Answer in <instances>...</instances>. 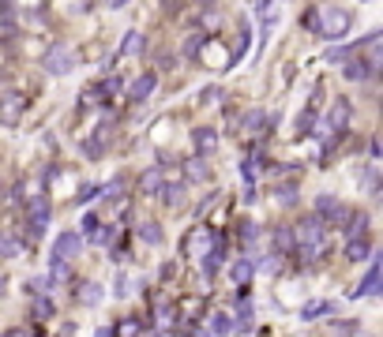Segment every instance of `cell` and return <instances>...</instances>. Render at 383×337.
Segmentation results:
<instances>
[{"mask_svg":"<svg viewBox=\"0 0 383 337\" xmlns=\"http://www.w3.org/2000/svg\"><path fill=\"white\" fill-rule=\"evenodd\" d=\"M79 251H83V236H79V232H60V236L53 240V255H49V281L68 277V266Z\"/></svg>","mask_w":383,"mask_h":337,"instance_id":"1","label":"cell"},{"mask_svg":"<svg viewBox=\"0 0 383 337\" xmlns=\"http://www.w3.org/2000/svg\"><path fill=\"white\" fill-rule=\"evenodd\" d=\"M349 12L346 8H323V12H316V34L331 38V42H338V38L349 34Z\"/></svg>","mask_w":383,"mask_h":337,"instance_id":"2","label":"cell"},{"mask_svg":"<svg viewBox=\"0 0 383 337\" xmlns=\"http://www.w3.org/2000/svg\"><path fill=\"white\" fill-rule=\"evenodd\" d=\"M290 232H293V247H297V244H323V240H327V225L319 221L316 214H305Z\"/></svg>","mask_w":383,"mask_h":337,"instance_id":"3","label":"cell"},{"mask_svg":"<svg viewBox=\"0 0 383 337\" xmlns=\"http://www.w3.org/2000/svg\"><path fill=\"white\" fill-rule=\"evenodd\" d=\"M349 116H353V109H349V101L346 98H338L331 105V112H327V124H323V132L331 135V139H338V135H346V127H349Z\"/></svg>","mask_w":383,"mask_h":337,"instance_id":"4","label":"cell"},{"mask_svg":"<svg viewBox=\"0 0 383 337\" xmlns=\"http://www.w3.org/2000/svg\"><path fill=\"white\" fill-rule=\"evenodd\" d=\"M316 218L323 221V225H342L349 218V206H342L334 195H319L316 199Z\"/></svg>","mask_w":383,"mask_h":337,"instance_id":"5","label":"cell"},{"mask_svg":"<svg viewBox=\"0 0 383 337\" xmlns=\"http://www.w3.org/2000/svg\"><path fill=\"white\" fill-rule=\"evenodd\" d=\"M71 68H76V53H71L68 45H53V49L45 53V71H49V75H68Z\"/></svg>","mask_w":383,"mask_h":337,"instance_id":"6","label":"cell"},{"mask_svg":"<svg viewBox=\"0 0 383 337\" xmlns=\"http://www.w3.org/2000/svg\"><path fill=\"white\" fill-rule=\"evenodd\" d=\"M23 218H27V236H30V240H42L45 225H49V210H45L42 199H34V203L23 210Z\"/></svg>","mask_w":383,"mask_h":337,"instance_id":"7","label":"cell"},{"mask_svg":"<svg viewBox=\"0 0 383 337\" xmlns=\"http://www.w3.org/2000/svg\"><path fill=\"white\" fill-rule=\"evenodd\" d=\"M181 173H185V184H207L211 180V165L203 162V154H196V158H188L185 165H181Z\"/></svg>","mask_w":383,"mask_h":337,"instance_id":"8","label":"cell"},{"mask_svg":"<svg viewBox=\"0 0 383 337\" xmlns=\"http://www.w3.org/2000/svg\"><path fill=\"white\" fill-rule=\"evenodd\" d=\"M211 247H214V232L211 229H196L188 236V244H185V255H192V259H203Z\"/></svg>","mask_w":383,"mask_h":337,"instance_id":"9","label":"cell"},{"mask_svg":"<svg viewBox=\"0 0 383 337\" xmlns=\"http://www.w3.org/2000/svg\"><path fill=\"white\" fill-rule=\"evenodd\" d=\"M380 274H383V259H380V255H372V270L364 274L361 285L353 288L357 300H361V296H376V292H380Z\"/></svg>","mask_w":383,"mask_h":337,"instance_id":"10","label":"cell"},{"mask_svg":"<svg viewBox=\"0 0 383 337\" xmlns=\"http://www.w3.org/2000/svg\"><path fill=\"white\" fill-rule=\"evenodd\" d=\"M154 86H158V71H143V75L132 79V90H128V98H132V101H147L150 94H154Z\"/></svg>","mask_w":383,"mask_h":337,"instance_id":"11","label":"cell"},{"mask_svg":"<svg viewBox=\"0 0 383 337\" xmlns=\"http://www.w3.org/2000/svg\"><path fill=\"white\" fill-rule=\"evenodd\" d=\"M158 195L165 199V206H181L185 203V180H162Z\"/></svg>","mask_w":383,"mask_h":337,"instance_id":"12","label":"cell"},{"mask_svg":"<svg viewBox=\"0 0 383 337\" xmlns=\"http://www.w3.org/2000/svg\"><path fill=\"white\" fill-rule=\"evenodd\" d=\"M346 255H349V262H361V259H369L372 255V236L364 232V236H353L346 244Z\"/></svg>","mask_w":383,"mask_h":337,"instance_id":"13","label":"cell"},{"mask_svg":"<svg viewBox=\"0 0 383 337\" xmlns=\"http://www.w3.org/2000/svg\"><path fill=\"white\" fill-rule=\"evenodd\" d=\"M192 142H196L199 154H211V150L218 147V132H214V127H196V132H192Z\"/></svg>","mask_w":383,"mask_h":337,"instance_id":"14","label":"cell"},{"mask_svg":"<svg viewBox=\"0 0 383 337\" xmlns=\"http://www.w3.org/2000/svg\"><path fill=\"white\" fill-rule=\"evenodd\" d=\"M143 45H147V38H143V30H128L124 42H121V53L117 56H139Z\"/></svg>","mask_w":383,"mask_h":337,"instance_id":"15","label":"cell"},{"mask_svg":"<svg viewBox=\"0 0 383 337\" xmlns=\"http://www.w3.org/2000/svg\"><path fill=\"white\" fill-rule=\"evenodd\" d=\"M207 330H211V334H218V337H229V334L237 330V326H233V319H229L226 311H214V315H211V323H207Z\"/></svg>","mask_w":383,"mask_h":337,"instance_id":"16","label":"cell"},{"mask_svg":"<svg viewBox=\"0 0 383 337\" xmlns=\"http://www.w3.org/2000/svg\"><path fill=\"white\" fill-rule=\"evenodd\" d=\"M267 116H263L259 109H248L244 112V124H237V132H267Z\"/></svg>","mask_w":383,"mask_h":337,"instance_id":"17","label":"cell"},{"mask_svg":"<svg viewBox=\"0 0 383 337\" xmlns=\"http://www.w3.org/2000/svg\"><path fill=\"white\" fill-rule=\"evenodd\" d=\"M158 188H162V168H147L139 176V191L143 195H158Z\"/></svg>","mask_w":383,"mask_h":337,"instance_id":"18","label":"cell"},{"mask_svg":"<svg viewBox=\"0 0 383 337\" xmlns=\"http://www.w3.org/2000/svg\"><path fill=\"white\" fill-rule=\"evenodd\" d=\"M102 296H106V288H102L98 281H83V285H79V300L91 303V308H94V303H102Z\"/></svg>","mask_w":383,"mask_h":337,"instance_id":"19","label":"cell"},{"mask_svg":"<svg viewBox=\"0 0 383 337\" xmlns=\"http://www.w3.org/2000/svg\"><path fill=\"white\" fill-rule=\"evenodd\" d=\"M229 277H233L237 281V285H248V281H252V259H237L233 262V266H229Z\"/></svg>","mask_w":383,"mask_h":337,"instance_id":"20","label":"cell"},{"mask_svg":"<svg viewBox=\"0 0 383 337\" xmlns=\"http://www.w3.org/2000/svg\"><path fill=\"white\" fill-rule=\"evenodd\" d=\"M275 247L282 255H293V232H290V225H278V229H275Z\"/></svg>","mask_w":383,"mask_h":337,"instance_id":"21","label":"cell"},{"mask_svg":"<svg viewBox=\"0 0 383 337\" xmlns=\"http://www.w3.org/2000/svg\"><path fill=\"white\" fill-rule=\"evenodd\" d=\"M49 315H53V300H49V296H38V300L30 303V319L42 323V319H49Z\"/></svg>","mask_w":383,"mask_h":337,"instance_id":"22","label":"cell"},{"mask_svg":"<svg viewBox=\"0 0 383 337\" xmlns=\"http://www.w3.org/2000/svg\"><path fill=\"white\" fill-rule=\"evenodd\" d=\"M19 251H23V244H19V240H15L12 232H0V255H4V259H15Z\"/></svg>","mask_w":383,"mask_h":337,"instance_id":"23","label":"cell"},{"mask_svg":"<svg viewBox=\"0 0 383 337\" xmlns=\"http://www.w3.org/2000/svg\"><path fill=\"white\" fill-rule=\"evenodd\" d=\"M139 236L147 240L150 247L162 244V225H158V221H143V225H139Z\"/></svg>","mask_w":383,"mask_h":337,"instance_id":"24","label":"cell"},{"mask_svg":"<svg viewBox=\"0 0 383 337\" xmlns=\"http://www.w3.org/2000/svg\"><path fill=\"white\" fill-rule=\"evenodd\" d=\"M23 112V101L19 98H8L4 105H0V120H4V124H15V116H19Z\"/></svg>","mask_w":383,"mask_h":337,"instance_id":"25","label":"cell"},{"mask_svg":"<svg viewBox=\"0 0 383 337\" xmlns=\"http://www.w3.org/2000/svg\"><path fill=\"white\" fill-rule=\"evenodd\" d=\"M255 236H259V229H255L252 221H241V244H244V247H252V244H255Z\"/></svg>","mask_w":383,"mask_h":337,"instance_id":"26","label":"cell"},{"mask_svg":"<svg viewBox=\"0 0 383 337\" xmlns=\"http://www.w3.org/2000/svg\"><path fill=\"white\" fill-rule=\"evenodd\" d=\"M327 311H331V303H308V308H305V319H319V315H327Z\"/></svg>","mask_w":383,"mask_h":337,"instance_id":"27","label":"cell"},{"mask_svg":"<svg viewBox=\"0 0 383 337\" xmlns=\"http://www.w3.org/2000/svg\"><path fill=\"white\" fill-rule=\"evenodd\" d=\"M312 120H316V112H312V109H305V112H301V120H297V135H305L308 127H312Z\"/></svg>","mask_w":383,"mask_h":337,"instance_id":"28","label":"cell"},{"mask_svg":"<svg viewBox=\"0 0 383 337\" xmlns=\"http://www.w3.org/2000/svg\"><path fill=\"white\" fill-rule=\"evenodd\" d=\"M94 195H98V188H94V184H86V188L83 191H79V203H91V199Z\"/></svg>","mask_w":383,"mask_h":337,"instance_id":"29","label":"cell"},{"mask_svg":"<svg viewBox=\"0 0 383 337\" xmlns=\"http://www.w3.org/2000/svg\"><path fill=\"white\" fill-rule=\"evenodd\" d=\"M199 45H203V34H196V38H192V42L185 45V53H188V56H196V49H199Z\"/></svg>","mask_w":383,"mask_h":337,"instance_id":"30","label":"cell"},{"mask_svg":"<svg viewBox=\"0 0 383 337\" xmlns=\"http://www.w3.org/2000/svg\"><path fill=\"white\" fill-rule=\"evenodd\" d=\"M270 8H275V0H255V12H259V15L270 12Z\"/></svg>","mask_w":383,"mask_h":337,"instance_id":"31","label":"cell"},{"mask_svg":"<svg viewBox=\"0 0 383 337\" xmlns=\"http://www.w3.org/2000/svg\"><path fill=\"white\" fill-rule=\"evenodd\" d=\"M192 337H214V334L207 330V326H199V330H192Z\"/></svg>","mask_w":383,"mask_h":337,"instance_id":"32","label":"cell"},{"mask_svg":"<svg viewBox=\"0 0 383 337\" xmlns=\"http://www.w3.org/2000/svg\"><path fill=\"white\" fill-rule=\"evenodd\" d=\"M4 337H30L27 330H4Z\"/></svg>","mask_w":383,"mask_h":337,"instance_id":"33","label":"cell"},{"mask_svg":"<svg viewBox=\"0 0 383 337\" xmlns=\"http://www.w3.org/2000/svg\"><path fill=\"white\" fill-rule=\"evenodd\" d=\"M94 337H117V334H113V330H109V326H102V330H98V334H94Z\"/></svg>","mask_w":383,"mask_h":337,"instance_id":"34","label":"cell"},{"mask_svg":"<svg viewBox=\"0 0 383 337\" xmlns=\"http://www.w3.org/2000/svg\"><path fill=\"white\" fill-rule=\"evenodd\" d=\"M128 0H106V8H124Z\"/></svg>","mask_w":383,"mask_h":337,"instance_id":"35","label":"cell"},{"mask_svg":"<svg viewBox=\"0 0 383 337\" xmlns=\"http://www.w3.org/2000/svg\"><path fill=\"white\" fill-rule=\"evenodd\" d=\"M147 337H158V334H147Z\"/></svg>","mask_w":383,"mask_h":337,"instance_id":"36","label":"cell"}]
</instances>
